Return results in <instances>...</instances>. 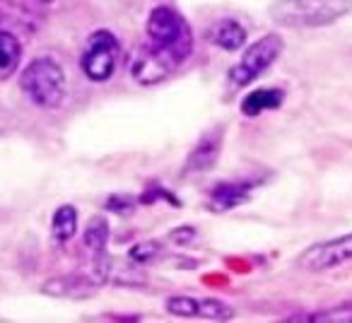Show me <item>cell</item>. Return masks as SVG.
Listing matches in <instances>:
<instances>
[{"mask_svg":"<svg viewBox=\"0 0 352 323\" xmlns=\"http://www.w3.org/2000/svg\"><path fill=\"white\" fill-rule=\"evenodd\" d=\"M222 150V131H210L198 140V145L193 147L191 157H188L186 169L188 172H206L217 162Z\"/></svg>","mask_w":352,"mask_h":323,"instance_id":"cell-9","label":"cell"},{"mask_svg":"<svg viewBox=\"0 0 352 323\" xmlns=\"http://www.w3.org/2000/svg\"><path fill=\"white\" fill-rule=\"evenodd\" d=\"M347 260H352V234L309 246L297 258V265L302 270H331Z\"/></svg>","mask_w":352,"mask_h":323,"instance_id":"cell-6","label":"cell"},{"mask_svg":"<svg viewBox=\"0 0 352 323\" xmlns=\"http://www.w3.org/2000/svg\"><path fill=\"white\" fill-rule=\"evenodd\" d=\"M131 73H133V78H135V82H140V85H157V82H162V80L169 78L171 73H176V70L171 68V65L166 63L162 56H157L152 49L142 46V49L138 51L135 58H133Z\"/></svg>","mask_w":352,"mask_h":323,"instance_id":"cell-8","label":"cell"},{"mask_svg":"<svg viewBox=\"0 0 352 323\" xmlns=\"http://www.w3.org/2000/svg\"><path fill=\"white\" fill-rule=\"evenodd\" d=\"M118 54H121V44H118V39L111 32H94L87 39V46L82 51V60H80L82 73L92 82H107L118 65Z\"/></svg>","mask_w":352,"mask_h":323,"instance_id":"cell-5","label":"cell"},{"mask_svg":"<svg viewBox=\"0 0 352 323\" xmlns=\"http://www.w3.org/2000/svg\"><path fill=\"white\" fill-rule=\"evenodd\" d=\"M85 246L92 251L94 256H102L104 249H107L109 241V225L104 217H92L85 227V236H82Z\"/></svg>","mask_w":352,"mask_h":323,"instance_id":"cell-16","label":"cell"},{"mask_svg":"<svg viewBox=\"0 0 352 323\" xmlns=\"http://www.w3.org/2000/svg\"><path fill=\"white\" fill-rule=\"evenodd\" d=\"M283 102H285L283 89L261 87L244 97V102H241V113H244V116H258V113H263V111H273V109L283 107Z\"/></svg>","mask_w":352,"mask_h":323,"instance_id":"cell-11","label":"cell"},{"mask_svg":"<svg viewBox=\"0 0 352 323\" xmlns=\"http://www.w3.org/2000/svg\"><path fill=\"white\" fill-rule=\"evenodd\" d=\"M160 244L157 241H142V244H135L131 249V260L133 263H140V265H145V263H150V260H155L157 256H160Z\"/></svg>","mask_w":352,"mask_h":323,"instance_id":"cell-20","label":"cell"},{"mask_svg":"<svg viewBox=\"0 0 352 323\" xmlns=\"http://www.w3.org/2000/svg\"><path fill=\"white\" fill-rule=\"evenodd\" d=\"M147 49L166 60L174 70H179L188 60L193 51L191 25L184 20L174 8L160 5L147 17Z\"/></svg>","mask_w":352,"mask_h":323,"instance_id":"cell-1","label":"cell"},{"mask_svg":"<svg viewBox=\"0 0 352 323\" xmlns=\"http://www.w3.org/2000/svg\"><path fill=\"white\" fill-rule=\"evenodd\" d=\"M198 316L206 321H230L234 316V309L220 299H198Z\"/></svg>","mask_w":352,"mask_h":323,"instance_id":"cell-17","label":"cell"},{"mask_svg":"<svg viewBox=\"0 0 352 323\" xmlns=\"http://www.w3.org/2000/svg\"><path fill=\"white\" fill-rule=\"evenodd\" d=\"M251 183H220L215 186V191L210 193V208L215 212H225L236 208L239 203H244L249 198Z\"/></svg>","mask_w":352,"mask_h":323,"instance_id":"cell-13","label":"cell"},{"mask_svg":"<svg viewBox=\"0 0 352 323\" xmlns=\"http://www.w3.org/2000/svg\"><path fill=\"white\" fill-rule=\"evenodd\" d=\"M188 236H193V227H179L176 232H171V239L174 241H186Z\"/></svg>","mask_w":352,"mask_h":323,"instance_id":"cell-22","label":"cell"},{"mask_svg":"<svg viewBox=\"0 0 352 323\" xmlns=\"http://www.w3.org/2000/svg\"><path fill=\"white\" fill-rule=\"evenodd\" d=\"M133 208V198H123V196H113L111 201H109V210L113 212H128Z\"/></svg>","mask_w":352,"mask_h":323,"instance_id":"cell-21","label":"cell"},{"mask_svg":"<svg viewBox=\"0 0 352 323\" xmlns=\"http://www.w3.org/2000/svg\"><path fill=\"white\" fill-rule=\"evenodd\" d=\"M20 87L36 107L41 109H56L65 99V73L51 56L32 60L20 75Z\"/></svg>","mask_w":352,"mask_h":323,"instance_id":"cell-3","label":"cell"},{"mask_svg":"<svg viewBox=\"0 0 352 323\" xmlns=\"http://www.w3.org/2000/svg\"><path fill=\"white\" fill-rule=\"evenodd\" d=\"M210 41L225 51H239L246 44V30L236 20H222L208 32Z\"/></svg>","mask_w":352,"mask_h":323,"instance_id":"cell-12","label":"cell"},{"mask_svg":"<svg viewBox=\"0 0 352 323\" xmlns=\"http://www.w3.org/2000/svg\"><path fill=\"white\" fill-rule=\"evenodd\" d=\"M22 58V46L17 36L8 30H0V75L6 78L20 65Z\"/></svg>","mask_w":352,"mask_h":323,"instance_id":"cell-15","label":"cell"},{"mask_svg":"<svg viewBox=\"0 0 352 323\" xmlns=\"http://www.w3.org/2000/svg\"><path fill=\"white\" fill-rule=\"evenodd\" d=\"M166 311L174 316L193 318L198 316V299L193 297H169L166 299Z\"/></svg>","mask_w":352,"mask_h":323,"instance_id":"cell-19","label":"cell"},{"mask_svg":"<svg viewBox=\"0 0 352 323\" xmlns=\"http://www.w3.org/2000/svg\"><path fill=\"white\" fill-rule=\"evenodd\" d=\"M41 294L56 299H73V302H82V299H92L97 294V280L85 278V275H60V278H51L41 285Z\"/></svg>","mask_w":352,"mask_h":323,"instance_id":"cell-7","label":"cell"},{"mask_svg":"<svg viewBox=\"0 0 352 323\" xmlns=\"http://www.w3.org/2000/svg\"><path fill=\"white\" fill-rule=\"evenodd\" d=\"M283 49H285V41L280 39L278 34L261 36L256 44H251L249 49L244 51L239 63L230 70V82L234 85V87H246V85H251L261 73H265V70L280 58Z\"/></svg>","mask_w":352,"mask_h":323,"instance_id":"cell-4","label":"cell"},{"mask_svg":"<svg viewBox=\"0 0 352 323\" xmlns=\"http://www.w3.org/2000/svg\"><path fill=\"white\" fill-rule=\"evenodd\" d=\"M309 321L318 323H352V304H340V307H331L326 311H316L309 316Z\"/></svg>","mask_w":352,"mask_h":323,"instance_id":"cell-18","label":"cell"},{"mask_svg":"<svg viewBox=\"0 0 352 323\" xmlns=\"http://www.w3.org/2000/svg\"><path fill=\"white\" fill-rule=\"evenodd\" d=\"M352 12V0H275L268 15L275 25L289 27H328Z\"/></svg>","mask_w":352,"mask_h":323,"instance_id":"cell-2","label":"cell"},{"mask_svg":"<svg viewBox=\"0 0 352 323\" xmlns=\"http://www.w3.org/2000/svg\"><path fill=\"white\" fill-rule=\"evenodd\" d=\"M32 3H39V5H49V3H54V0H32Z\"/></svg>","mask_w":352,"mask_h":323,"instance_id":"cell-23","label":"cell"},{"mask_svg":"<svg viewBox=\"0 0 352 323\" xmlns=\"http://www.w3.org/2000/svg\"><path fill=\"white\" fill-rule=\"evenodd\" d=\"M0 30L8 32H34L36 17L27 8L17 5L12 0H0Z\"/></svg>","mask_w":352,"mask_h":323,"instance_id":"cell-10","label":"cell"},{"mask_svg":"<svg viewBox=\"0 0 352 323\" xmlns=\"http://www.w3.org/2000/svg\"><path fill=\"white\" fill-rule=\"evenodd\" d=\"M51 232H54V239L65 244L75 236L78 232V210L73 205H60L54 212V220H51Z\"/></svg>","mask_w":352,"mask_h":323,"instance_id":"cell-14","label":"cell"}]
</instances>
